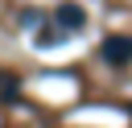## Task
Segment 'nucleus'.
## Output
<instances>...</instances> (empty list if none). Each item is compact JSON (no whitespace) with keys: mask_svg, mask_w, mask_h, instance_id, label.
Listing matches in <instances>:
<instances>
[{"mask_svg":"<svg viewBox=\"0 0 132 128\" xmlns=\"http://www.w3.org/2000/svg\"><path fill=\"white\" fill-rule=\"evenodd\" d=\"M50 21H58V25L74 37V33H82V29H87V8H82V4H74V0H62V4H54Z\"/></svg>","mask_w":132,"mask_h":128,"instance_id":"nucleus-1","label":"nucleus"},{"mask_svg":"<svg viewBox=\"0 0 132 128\" xmlns=\"http://www.w3.org/2000/svg\"><path fill=\"white\" fill-rule=\"evenodd\" d=\"M99 54H103V62H111V66H128V62H132V33H111V37L99 45Z\"/></svg>","mask_w":132,"mask_h":128,"instance_id":"nucleus-2","label":"nucleus"},{"mask_svg":"<svg viewBox=\"0 0 132 128\" xmlns=\"http://www.w3.org/2000/svg\"><path fill=\"white\" fill-rule=\"evenodd\" d=\"M66 37H70V33H66V29L58 25V21H50V25H41V29L33 33V41H37L41 50H50V45H62Z\"/></svg>","mask_w":132,"mask_h":128,"instance_id":"nucleus-3","label":"nucleus"},{"mask_svg":"<svg viewBox=\"0 0 132 128\" xmlns=\"http://www.w3.org/2000/svg\"><path fill=\"white\" fill-rule=\"evenodd\" d=\"M37 21H41V17H37V8H25V12H21V25H29V29H33Z\"/></svg>","mask_w":132,"mask_h":128,"instance_id":"nucleus-4","label":"nucleus"}]
</instances>
